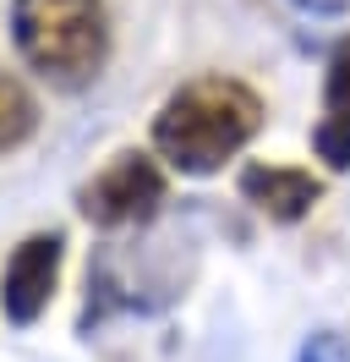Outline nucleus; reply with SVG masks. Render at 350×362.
<instances>
[{
	"instance_id": "1",
	"label": "nucleus",
	"mask_w": 350,
	"mask_h": 362,
	"mask_svg": "<svg viewBox=\"0 0 350 362\" xmlns=\"http://www.w3.org/2000/svg\"><path fill=\"white\" fill-rule=\"evenodd\" d=\"M262 127V99L236 77H197L153 115V148L181 176H208L236 159Z\"/></svg>"
},
{
	"instance_id": "2",
	"label": "nucleus",
	"mask_w": 350,
	"mask_h": 362,
	"mask_svg": "<svg viewBox=\"0 0 350 362\" xmlns=\"http://www.w3.org/2000/svg\"><path fill=\"white\" fill-rule=\"evenodd\" d=\"M17 55L55 88H83L109 55L104 0H11Z\"/></svg>"
},
{
	"instance_id": "3",
	"label": "nucleus",
	"mask_w": 350,
	"mask_h": 362,
	"mask_svg": "<svg viewBox=\"0 0 350 362\" xmlns=\"http://www.w3.org/2000/svg\"><path fill=\"white\" fill-rule=\"evenodd\" d=\"M164 198V176L148 154H115L109 170L83 187V214L93 226H131V220H148Z\"/></svg>"
},
{
	"instance_id": "4",
	"label": "nucleus",
	"mask_w": 350,
	"mask_h": 362,
	"mask_svg": "<svg viewBox=\"0 0 350 362\" xmlns=\"http://www.w3.org/2000/svg\"><path fill=\"white\" fill-rule=\"evenodd\" d=\"M55 274H61V236H28L0 280V313L11 324H33L55 296Z\"/></svg>"
},
{
	"instance_id": "5",
	"label": "nucleus",
	"mask_w": 350,
	"mask_h": 362,
	"mask_svg": "<svg viewBox=\"0 0 350 362\" xmlns=\"http://www.w3.org/2000/svg\"><path fill=\"white\" fill-rule=\"evenodd\" d=\"M312 148L328 170H350V39L334 45L323 83V121L312 132Z\"/></svg>"
},
{
	"instance_id": "6",
	"label": "nucleus",
	"mask_w": 350,
	"mask_h": 362,
	"mask_svg": "<svg viewBox=\"0 0 350 362\" xmlns=\"http://www.w3.org/2000/svg\"><path fill=\"white\" fill-rule=\"evenodd\" d=\"M241 198L258 204L268 220H301L323 198V187L306 170H279V165H246L241 170Z\"/></svg>"
},
{
	"instance_id": "7",
	"label": "nucleus",
	"mask_w": 350,
	"mask_h": 362,
	"mask_svg": "<svg viewBox=\"0 0 350 362\" xmlns=\"http://www.w3.org/2000/svg\"><path fill=\"white\" fill-rule=\"evenodd\" d=\"M33 121H39L33 93L22 88L11 71H0V154H6V148H17L22 137L33 132Z\"/></svg>"
},
{
	"instance_id": "8",
	"label": "nucleus",
	"mask_w": 350,
	"mask_h": 362,
	"mask_svg": "<svg viewBox=\"0 0 350 362\" xmlns=\"http://www.w3.org/2000/svg\"><path fill=\"white\" fill-rule=\"evenodd\" d=\"M301 6H312V11H350V0H301Z\"/></svg>"
}]
</instances>
